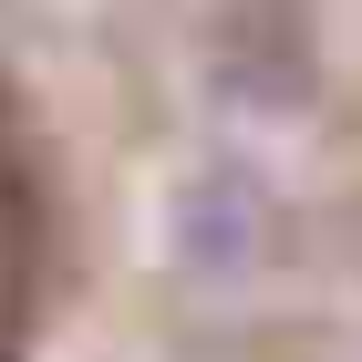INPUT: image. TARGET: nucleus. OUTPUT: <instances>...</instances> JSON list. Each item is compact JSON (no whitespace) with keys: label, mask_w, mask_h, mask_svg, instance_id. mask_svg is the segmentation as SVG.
Masks as SVG:
<instances>
[{"label":"nucleus","mask_w":362,"mask_h":362,"mask_svg":"<svg viewBox=\"0 0 362 362\" xmlns=\"http://www.w3.org/2000/svg\"><path fill=\"white\" fill-rule=\"evenodd\" d=\"M249 238H259V176L249 166H207L176 197V249H187V269H238Z\"/></svg>","instance_id":"f257e3e1"}]
</instances>
